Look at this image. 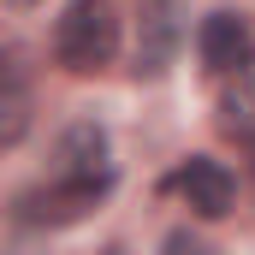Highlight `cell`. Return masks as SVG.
Listing matches in <instances>:
<instances>
[{"instance_id": "cell-1", "label": "cell", "mask_w": 255, "mask_h": 255, "mask_svg": "<svg viewBox=\"0 0 255 255\" xmlns=\"http://www.w3.org/2000/svg\"><path fill=\"white\" fill-rule=\"evenodd\" d=\"M119 54V18L107 0H71L65 18L54 24V60L77 77L101 71V65Z\"/></svg>"}, {"instance_id": "cell-2", "label": "cell", "mask_w": 255, "mask_h": 255, "mask_svg": "<svg viewBox=\"0 0 255 255\" xmlns=\"http://www.w3.org/2000/svg\"><path fill=\"white\" fill-rule=\"evenodd\" d=\"M107 184H113V172H107V178H71V172H60L54 190H30L24 202H18V220H24V226H65V220H83V214L107 196Z\"/></svg>"}, {"instance_id": "cell-3", "label": "cell", "mask_w": 255, "mask_h": 255, "mask_svg": "<svg viewBox=\"0 0 255 255\" xmlns=\"http://www.w3.org/2000/svg\"><path fill=\"white\" fill-rule=\"evenodd\" d=\"M196 48H202V65L220 71V77H232L238 65L255 60V36H250V24L238 12H208L202 30H196Z\"/></svg>"}, {"instance_id": "cell-4", "label": "cell", "mask_w": 255, "mask_h": 255, "mask_svg": "<svg viewBox=\"0 0 255 255\" xmlns=\"http://www.w3.org/2000/svg\"><path fill=\"white\" fill-rule=\"evenodd\" d=\"M178 190H184V202H190L202 220H220V214H232L238 184H232V172H226L220 160L196 154V160H184V166H178Z\"/></svg>"}, {"instance_id": "cell-5", "label": "cell", "mask_w": 255, "mask_h": 255, "mask_svg": "<svg viewBox=\"0 0 255 255\" xmlns=\"http://www.w3.org/2000/svg\"><path fill=\"white\" fill-rule=\"evenodd\" d=\"M60 172H71V178H107V136H101V125H71L60 136Z\"/></svg>"}, {"instance_id": "cell-6", "label": "cell", "mask_w": 255, "mask_h": 255, "mask_svg": "<svg viewBox=\"0 0 255 255\" xmlns=\"http://www.w3.org/2000/svg\"><path fill=\"white\" fill-rule=\"evenodd\" d=\"M220 125H226V136H238V142H255V60L232 71V83L220 95Z\"/></svg>"}, {"instance_id": "cell-7", "label": "cell", "mask_w": 255, "mask_h": 255, "mask_svg": "<svg viewBox=\"0 0 255 255\" xmlns=\"http://www.w3.org/2000/svg\"><path fill=\"white\" fill-rule=\"evenodd\" d=\"M12 6H36V0H12Z\"/></svg>"}]
</instances>
